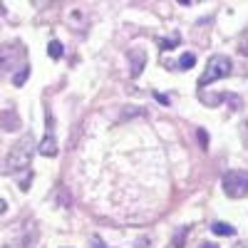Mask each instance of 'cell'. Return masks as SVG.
Listing matches in <instances>:
<instances>
[{"label": "cell", "mask_w": 248, "mask_h": 248, "mask_svg": "<svg viewBox=\"0 0 248 248\" xmlns=\"http://www.w3.org/2000/svg\"><path fill=\"white\" fill-rule=\"evenodd\" d=\"M35 149H37L35 137H32V134H23V137L13 144V149H10V154H8V159H5V169H8L10 174L28 171Z\"/></svg>", "instance_id": "6da1fadb"}, {"label": "cell", "mask_w": 248, "mask_h": 248, "mask_svg": "<svg viewBox=\"0 0 248 248\" xmlns=\"http://www.w3.org/2000/svg\"><path fill=\"white\" fill-rule=\"evenodd\" d=\"M231 70H233V62H231L229 57H226V55H211V57H209V62H206L203 75L199 77V87L203 90L206 85H211V82L229 77V75H231Z\"/></svg>", "instance_id": "7a4b0ae2"}, {"label": "cell", "mask_w": 248, "mask_h": 248, "mask_svg": "<svg viewBox=\"0 0 248 248\" xmlns=\"http://www.w3.org/2000/svg\"><path fill=\"white\" fill-rule=\"evenodd\" d=\"M223 191L231 199H243L248 194V171L243 169H231L223 174Z\"/></svg>", "instance_id": "3957f363"}, {"label": "cell", "mask_w": 248, "mask_h": 248, "mask_svg": "<svg viewBox=\"0 0 248 248\" xmlns=\"http://www.w3.org/2000/svg\"><path fill=\"white\" fill-rule=\"evenodd\" d=\"M45 122H47V132H45V139L40 141V154L45 156H55L57 154V141H55V117L52 112H45Z\"/></svg>", "instance_id": "277c9868"}, {"label": "cell", "mask_w": 248, "mask_h": 248, "mask_svg": "<svg viewBox=\"0 0 248 248\" xmlns=\"http://www.w3.org/2000/svg\"><path fill=\"white\" fill-rule=\"evenodd\" d=\"M17 57H25L23 45L13 43V45H3V47H0V72L13 70V65H15V60H17Z\"/></svg>", "instance_id": "5b68a950"}, {"label": "cell", "mask_w": 248, "mask_h": 248, "mask_svg": "<svg viewBox=\"0 0 248 248\" xmlns=\"http://www.w3.org/2000/svg\"><path fill=\"white\" fill-rule=\"evenodd\" d=\"M127 57H129V62H132V70H129L132 77H139L141 70H144V62H147V55H144V50H129Z\"/></svg>", "instance_id": "8992f818"}, {"label": "cell", "mask_w": 248, "mask_h": 248, "mask_svg": "<svg viewBox=\"0 0 248 248\" xmlns=\"http://www.w3.org/2000/svg\"><path fill=\"white\" fill-rule=\"evenodd\" d=\"M0 127L8 129V132H15L20 129V117L15 109H5V112H0Z\"/></svg>", "instance_id": "52a82bcc"}, {"label": "cell", "mask_w": 248, "mask_h": 248, "mask_svg": "<svg viewBox=\"0 0 248 248\" xmlns=\"http://www.w3.org/2000/svg\"><path fill=\"white\" fill-rule=\"evenodd\" d=\"M211 231H214L216 236H233V233H236V229H233V226L223 223V221H216V223L211 226Z\"/></svg>", "instance_id": "ba28073f"}, {"label": "cell", "mask_w": 248, "mask_h": 248, "mask_svg": "<svg viewBox=\"0 0 248 248\" xmlns=\"http://www.w3.org/2000/svg\"><path fill=\"white\" fill-rule=\"evenodd\" d=\"M28 75H30V67H28V65H23V70H20V72L13 77V85H15V87H23L25 82H28Z\"/></svg>", "instance_id": "9c48e42d"}, {"label": "cell", "mask_w": 248, "mask_h": 248, "mask_svg": "<svg viewBox=\"0 0 248 248\" xmlns=\"http://www.w3.org/2000/svg\"><path fill=\"white\" fill-rule=\"evenodd\" d=\"M62 52H65V47H62V43H57V40H52V43L47 45V55H50L52 60L62 57Z\"/></svg>", "instance_id": "30bf717a"}, {"label": "cell", "mask_w": 248, "mask_h": 248, "mask_svg": "<svg viewBox=\"0 0 248 248\" xmlns=\"http://www.w3.org/2000/svg\"><path fill=\"white\" fill-rule=\"evenodd\" d=\"M194 62H196V57H194L191 52L181 55V60H179V70H191V67H194Z\"/></svg>", "instance_id": "8fae6325"}, {"label": "cell", "mask_w": 248, "mask_h": 248, "mask_svg": "<svg viewBox=\"0 0 248 248\" xmlns=\"http://www.w3.org/2000/svg\"><path fill=\"white\" fill-rule=\"evenodd\" d=\"M238 52L248 57V28H246V30H243V35L238 37Z\"/></svg>", "instance_id": "7c38bea8"}, {"label": "cell", "mask_w": 248, "mask_h": 248, "mask_svg": "<svg viewBox=\"0 0 248 248\" xmlns=\"http://www.w3.org/2000/svg\"><path fill=\"white\" fill-rule=\"evenodd\" d=\"M186 233H189V229H181V233H176L174 236V248H184V241H186Z\"/></svg>", "instance_id": "4fadbf2b"}, {"label": "cell", "mask_w": 248, "mask_h": 248, "mask_svg": "<svg viewBox=\"0 0 248 248\" xmlns=\"http://www.w3.org/2000/svg\"><path fill=\"white\" fill-rule=\"evenodd\" d=\"M174 45H179V35H174L171 40H159V47H164V50H171Z\"/></svg>", "instance_id": "5bb4252c"}, {"label": "cell", "mask_w": 248, "mask_h": 248, "mask_svg": "<svg viewBox=\"0 0 248 248\" xmlns=\"http://www.w3.org/2000/svg\"><path fill=\"white\" fill-rule=\"evenodd\" d=\"M199 139H201V147L206 149V144H209V137H206V132H203V129H199Z\"/></svg>", "instance_id": "9a60e30c"}, {"label": "cell", "mask_w": 248, "mask_h": 248, "mask_svg": "<svg viewBox=\"0 0 248 248\" xmlns=\"http://www.w3.org/2000/svg\"><path fill=\"white\" fill-rule=\"evenodd\" d=\"M5 209H8V203H5L3 199H0V216H3V214H5Z\"/></svg>", "instance_id": "2e32d148"}, {"label": "cell", "mask_w": 248, "mask_h": 248, "mask_svg": "<svg viewBox=\"0 0 248 248\" xmlns=\"http://www.w3.org/2000/svg\"><path fill=\"white\" fill-rule=\"evenodd\" d=\"M92 246H94V248H105V243H102V241H97V238H92Z\"/></svg>", "instance_id": "e0dca14e"}, {"label": "cell", "mask_w": 248, "mask_h": 248, "mask_svg": "<svg viewBox=\"0 0 248 248\" xmlns=\"http://www.w3.org/2000/svg\"><path fill=\"white\" fill-rule=\"evenodd\" d=\"M203 248H218V246H214V243H203Z\"/></svg>", "instance_id": "ac0fdd59"}]
</instances>
